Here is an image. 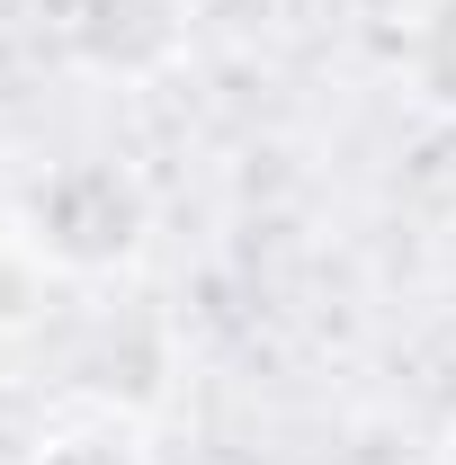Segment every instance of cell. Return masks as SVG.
<instances>
[{
	"mask_svg": "<svg viewBox=\"0 0 456 465\" xmlns=\"http://www.w3.org/2000/svg\"><path fill=\"white\" fill-rule=\"evenodd\" d=\"M153 232V188L125 162H63L27 188V251L63 278H108Z\"/></svg>",
	"mask_w": 456,
	"mask_h": 465,
	"instance_id": "obj_1",
	"label": "cell"
},
{
	"mask_svg": "<svg viewBox=\"0 0 456 465\" xmlns=\"http://www.w3.org/2000/svg\"><path fill=\"white\" fill-rule=\"evenodd\" d=\"M63 45L90 63V72L144 81V72H162L188 45V27H179V0H72Z\"/></svg>",
	"mask_w": 456,
	"mask_h": 465,
	"instance_id": "obj_2",
	"label": "cell"
},
{
	"mask_svg": "<svg viewBox=\"0 0 456 465\" xmlns=\"http://www.w3.org/2000/svg\"><path fill=\"white\" fill-rule=\"evenodd\" d=\"M402 90L456 125V0H421L402 27Z\"/></svg>",
	"mask_w": 456,
	"mask_h": 465,
	"instance_id": "obj_3",
	"label": "cell"
},
{
	"mask_svg": "<svg viewBox=\"0 0 456 465\" xmlns=\"http://www.w3.org/2000/svg\"><path fill=\"white\" fill-rule=\"evenodd\" d=\"M27 465H153V457H144V439L116 430V420H72V430H55Z\"/></svg>",
	"mask_w": 456,
	"mask_h": 465,
	"instance_id": "obj_4",
	"label": "cell"
}]
</instances>
